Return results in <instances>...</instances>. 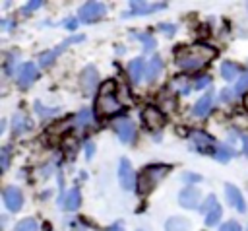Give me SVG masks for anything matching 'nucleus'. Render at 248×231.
Listing matches in <instances>:
<instances>
[{"mask_svg": "<svg viewBox=\"0 0 248 231\" xmlns=\"http://www.w3.org/2000/svg\"><path fill=\"white\" fill-rule=\"evenodd\" d=\"M132 37H134V39H140V41L145 45V50H147V52L155 49V39H153V37H149V35H145V33H132Z\"/></svg>", "mask_w": 248, "mask_h": 231, "instance_id": "obj_27", "label": "nucleus"}, {"mask_svg": "<svg viewBox=\"0 0 248 231\" xmlns=\"http://www.w3.org/2000/svg\"><path fill=\"white\" fill-rule=\"evenodd\" d=\"M219 231H242V229H240V225L236 221H227V223H223L219 227Z\"/></svg>", "mask_w": 248, "mask_h": 231, "instance_id": "obj_32", "label": "nucleus"}, {"mask_svg": "<svg viewBox=\"0 0 248 231\" xmlns=\"http://www.w3.org/2000/svg\"><path fill=\"white\" fill-rule=\"evenodd\" d=\"M4 204L8 206V210L17 212V210L23 206L21 190H19V188H16V186H8V188L4 190Z\"/></svg>", "mask_w": 248, "mask_h": 231, "instance_id": "obj_10", "label": "nucleus"}, {"mask_svg": "<svg viewBox=\"0 0 248 231\" xmlns=\"http://www.w3.org/2000/svg\"><path fill=\"white\" fill-rule=\"evenodd\" d=\"M41 4H43L41 0H33V2H29V4L23 8V12L27 14V12H31V10H37V8H41Z\"/></svg>", "mask_w": 248, "mask_h": 231, "instance_id": "obj_34", "label": "nucleus"}, {"mask_svg": "<svg viewBox=\"0 0 248 231\" xmlns=\"http://www.w3.org/2000/svg\"><path fill=\"white\" fill-rule=\"evenodd\" d=\"M161 70H163V62H161V58H159V56H153V58L149 60L147 68H145V80H147V82H153V80L161 74Z\"/></svg>", "mask_w": 248, "mask_h": 231, "instance_id": "obj_18", "label": "nucleus"}, {"mask_svg": "<svg viewBox=\"0 0 248 231\" xmlns=\"http://www.w3.org/2000/svg\"><path fill=\"white\" fill-rule=\"evenodd\" d=\"M248 91V74H244L238 82H236V85H234V93H246Z\"/></svg>", "mask_w": 248, "mask_h": 231, "instance_id": "obj_30", "label": "nucleus"}, {"mask_svg": "<svg viewBox=\"0 0 248 231\" xmlns=\"http://www.w3.org/2000/svg\"><path fill=\"white\" fill-rule=\"evenodd\" d=\"M184 181H188V182H198V181H202V177L196 175V173H186V175H184Z\"/></svg>", "mask_w": 248, "mask_h": 231, "instance_id": "obj_35", "label": "nucleus"}, {"mask_svg": "<svg viewBox=\"0 0 248 231\" xmlns=\"http://www.w3.org/2000/svg\"><path fill=\"white\" fill-rule=\"evenodd\" d=\"M221 76H223L225 80H234V78L238 76V66L232 64V62H223V66H221Z\"/></svg>", "mask_w": 248, "mask_h": 231, "instance_id": "obj_22", "label": "nucleus"}, {"mask_svg": "<svg viewBox=\"0 0 248 231\" xmlns=\"http://www.w3.org/2000/svg\"><path fill=\"white\" fill-rule=\"evenodd\" d=\"M143 122H145V126L147 128H151V130H159V128H163V124H165V115L155 107V105H147L145 109H143Z\"/></svg>", "mask_w": 248, "mask_h": 231, "instance_id": "obj_8", "label": "nucleus"}, {"mask_svg": "<svg viewBox=\"0 0 248 231\" xmlns=\"http://www.w3.org/2000/svg\"><path fill=\"white\" fill-rule=\"evenodd\" d=\"M0 159H2V171H6L8 169V151L6 149H2V157Z\"/></svg>", "mask_w": 248, "mask_h": 231, "instance_id": "obj_38", "label": "nucleus"}, {"mask_svg": "<svg viewBox=\"0 0 248 231\" xmlns=\"http://www.w3.org/2000/svg\"><path fill=\"white\" fill-rule=\"evenodd\" d=\"M170 171L169 165H149L140 173V181H138V190L140 192H149L167 173Z\"/></svg>", "mask_w": 248, "mask_h": 231, "instance_id": "obj_3", "label": "nucleus"}, {"mask_svg": "<svg viewBox=\"0 0 248 231\" xmlns=\"http://www.w3.org/2000/svg\"><path fill=\"white\" fill-rule=\"evenodd\" d=\"M232 157V149L227 146V144H219L217 148H215V159H219V161H229Z\"/></svg>", "mask_w": 248, "mask_h": 231, "instance_id": "obj_23", "label": "nucleus"}, {"mask_svg": "<svg viewBox=\"0 0 248 231\" xmlns=\"http://www.w3.org/2000/svg\"><path fill=\"white\" fill-rule=\"evenodd\" d=\"M89 118H91V111L83 109V111L78 115V124H79V126H83V124H87V122H89Z\"/></svg>", "mask_w": 248, "mask_h": 231, "instance_id": "obj_31", "label": "nucleus"}, {"mask_svg": "<svg viewBox=\"0 0 248 231\" xmlns=\"http://www.w3.org/2000/svg\"><path fill=\"white\" fill-rule=\"evenodd\" d=\"M178 202H180V206H184V208H188V210L198 208L200 190H196V188H184V190L180 192V196H178Z\"/></svg>", "mask_w": 248, "mask_h": 231, "instance_id": "obj_15", "label": "nucleus"}, {"mask_svg": "<svg viewBox=\"0 0 248 231\" xmlns=\"http://www.w3.org/2000/svg\"><path fill=\"white\" fill-rule=\"evenodd\" d=\"M130 12L124 14V16H138V14H151V12H157L161 8H165V2H130Z\"/></svg>", "mask_w": 248, "mask_h": 231, "instance_id": "obj_11", "label": "nucleus"}, {"mask_svg": "<svg viewBox=\"0 0 248 231\" xmlns=\"http://www.w3.org/2000/svg\"><path fill=\"white\" fill-rule=\"evenodd\" d=\"M105 12H107L105 4H101V2H87V4H83V6L78 10V17H79L81 21H85V23H91V21L103 17Z\"/></svg>", "mask_w": 248, "mask_h": 231, "instance_id": "obj_4", "label": "nucleus"}, {"mask_svg": "<svg viewBox=\"0 0 248 231\" xmlns=\"http://www.w3.org/2000/svg\"><path fill=\"white\" fill-rule=\"evenodd\" d=\"M159 27H161L163 31H167V33H174V29H176L174 25H167V23H163V25H159Z\"/></svg>", "mask_w": 248, "mask_h": 231, "instance_id": "obj_39", "label": "nucleus"}, {"mask_svg": "<svg viewBox=\"0 0 248 231\" xmlns=\"http://www.w3.org/2000/svg\"><path fill=\"white\" fill-rule=\"evenodd\" d=\"M118 181H120V186L124 190H134V186H136V175H134L132 163L128 159H120V165H118Z\"/></svg>", "mask_w": 248, "mask_h": 231, "instance_id": "obj_7", "label": "nucleus"}, {"mask_svg": "<svg viewBox=\"0 0 248 231\" xmlns=\"http://www.w3.org/2000/svg\"><path fill=\"white\" fill-rule=\"evenodd\" d=\"M242 142H244V153L248 155V136H242Z\"/></svg>", "mask_w": 248, "mask_h": 231, "instance_id": "obj_41", "label": "nucleus"}, {"mask_svg": "<svg viewBox=\"0 0 248 231\" xmlns=\"http://www.w3.org/2000/svg\"><path fill=\"white\" fill-rule=\"evenodd\" d=\"M190 229V223H188V219H184V217H170L169 221H167V225H165V231H188Z\"/></svg>", "mask_w": 248, "mask_h": 231, "instance_id": "obj_19", "label": "nucleus"}, {"mask_svg": "<svg viewBox=\"0 0 248 231\" xmlns=\"http://www.w3.org/2000/svg\"><path fill=\"white\" fill-rule=\"evenodd\" d=\"M211 107H213V95L211 93H205L202 99H198V103L194 105V111L192 113H194L196 118H203V116L209 115Z\"/></svg>", "mask_w": 248, "mask_h": 231, "instance_id": "obj_14", "label": "nucleus"}, {"mask_svg": "<svg viewBox=\"0 0 248 231\" xmlns=\"http://www.w3.org/2000/svg\"><path fill=\"white\" fill-rule=\"evenodd\" d=\"M97 80H99V74L93 66H87L83 72H81V87L85 93H91L93 87L97 85Z\"/></svg>", "mask_w": 248, "mask_h": 231, "instance_id": "obj_16", "label": "nucleus"}, {"mask_svg": "<svg viewBox=\"0 0 248 231\" xmlns=\"http://www.w3.org/2000/svg\"><path fill=\"white\" fill-rule=\"evenodd\" d=\"M35 111L39 113V116H41V118H50V116H54V115H58V113H60V109L43 107V103H41V101H37V103H35Z\"/></svg>", "mask_w": 248, "mask_h": 231, "instance_id": "obj_24", "label": "nucleus"}, {"mask_svg": "<svg viewBox=\"0 0 248 231\" xmlns=\"http://www.w3.org/2000/svg\"><path fill=\"white\" fill-rule=\"evenodd\" d=\"M138 231H143V229H138Z\"/></svg>", "mask_w": 248, "mask_h": 231, "instance_id": "obj_42", "label": "nucleus"}, {"mask_svg": "<svg viewBox=\"0 0 248 231\" xmlns=\"http://www.w3.org/2000/svg\"><path fill=\"white\" fill-rule=\"evenodd\" d=\"M170 87L172 89H176L178 93H182V95H186L188 91H190V83H188V80L186 78H174L172 80V83H170Z\"/></svg>", "mask_w": 248, "mask_h": 231, "instance_id": "obj_26", "label": "nucleus"}, {"mask_svg": "<svg viewBox=\"0 0 248 231\" xmlns=\"http://www.w3.org/2000/svg\"><path fill=\"white\" fill-rule=\"evenodd\" d=\"M209 82H211V78H209V76H202V78H198V80H196V83H194V87H196V89H202V87H207V85H209Z\"/></svg>", "mask_w": 248, "mask_h": 231, "instance_id": "obj_33", "label": "nucleus"}, {"mask_svg": "<svg viewBox=\"0 0 248 231\" xmlns=\"http://www.w3.org/2000/svg\"><path fill=\"white\" fill-rule=\"evenodd\" d=\"M231 95H232L231 89H223V91H221V101H225V103L231 101Z\"/></svg>", "mask_w": 248, "mask_h": 231, "instance_id": "obj_36", "label": "nucleus"}, {"mask_svg": "<svg viewBox=\"0 0 248 231\" xmlns=\"http://www.w3.org/2000/svg\"><path fill=\"white\" fill-rule=\"evenodd\" d=\"M145 62H143V58H134L130 64H128V74H130V78H132V82L134 83H140L141 82V78L145 76Z\"/></svg>", "mask_w": 248, "mask_h": 231, "instance_id": "obj_17", "label": "nucleus"}, {"mask_svg": "<svg viewBox=\"0 0 248 231\" xmlns=\"http://www.w3.org/2000/svg\"><path fill=\"white\" fill-rule=\"evenodd\" d=\"M225 194H227V200L232 208H236L238 212H246V204H244V198L240 194V190L232 184H225Z\"/></svg>", "mask_w": 248, "mask_h": 231, "instance_id": "obj_13", "label": "nucleus"}, {"mask_svg": "<svg viewBox=\"0 0 248 231\" xmlns=\"http://www.w3.org/2000/svg\"><path fill=\"white\" fill-rule=\"evenodd\" d=\"M221 214H223V210H221V206L217 204L207 215H205V225L207 227H213V225H217V221L221 219Z\"/></svg>", "mask_w": 248, "mask_h": 231, "instance_id": "obj_25", "label": "nucleus"}, {"mask_svg": "<svg viewBox=\"0 0 248 231\" xmlns=\"http://www.w3.org/2000/svg\"><path fill=\"white\" fill-rule=\"evenodd\" d=\"M114 89H116V82L114 80H108V82H105L101 85L99 95L95 99V113L99 116H110V115H114V113H118L122 109V103L116 99Z\"/></svg>", "mask_w": 248, "mask_h": 231, "instance_id": "obj_2", "label": "nucleus"}, {"mask_svg": "<svg viewBox=\"0 0 248 231\" xmlns=\"http://www.w3.org/2000/svg\"><path fill=\"white\" fill-rule=\"evenodd\" d=\"M108 231H124V229H122V225H120V223H114V225H110V227H108Z\"/></svg>", "mask_w": 248, "mask_h": 231, "instance_id": "obj_40", "label": "nucleus"}, {"mask_svg": "<svg viewBox=\"0 0 248 231\" xmlns=\"http://www.w3.org/2000/svg\"><path fill=\"white\" fill-rule=\"evenodd\" d=\"M114 130L124 144H130L136 138V124L128 116H120L118 120H114Z\"/></svg>", "mask_w": 248, "mask_h": 231, "instance_id": "obj_6", "label": "nucleus"}, {"mask_svg": "<svg viewBox=\"0 0 248 231\" xmlns=\"http://www.w3.org/2000/svg\"><path fill=\"white\" fill-rule=\"evenodd\" d=\"M217 204H219V202H217V198H215V196H211V194H209V196H207V198H205V202H203V204H202V206H200V212H203V214H205V215H207V214H209V212H211V210H213V208H215V206H217Z\"/></svg>", "mask_w": 248, "mask_h": 231, "instance_id": "obj_29", "label": "nucleus"}, {"mask_svg": "<svg viewBox=\"0 0 248 231\" xmlns=\"http://www.w3.org/2000/svg\"><path fill=\"white\" fill-rule=\"evenodd\" d=\"M79 41H83V35H74V37H68V39H64L58 47H54L52 50H48V52H45V54H41V58H39V62H41V66H50L52 62H54V58L60 54V52H64L70 45H74V43H79Z\"/></svg>", "mask_w": 248, "mask_h": 231, "instance_id": "obj_5", "label": "nucleus"}, {"mask_svg": "<svg viewBox=\"0 0 248 231\" xmlns=\"http://www.w3.org/2000/svg\"><path fill=\"white\" fill-rule=\"evenodd\" d=\"M16 231H37V221H35L33 217L21 219V221L16 225Z\"/></svg>", "mask_w": 248, "mask_h": 231, "instance_id": "obj_28", "label": "nucleus"}, {"mask_svg": "<svg viewBox=\"0 0 248 231\" xmlns=\"http://www.w3.org/2000/svg\"><path fill=\"white\" fill-rule=\"evenodd\" d=\"M79 202H81V194H79V190H78V188H72V190L68 192V196H66L64 208L70 210V212H74V210H78Z\"/></svg>", "mask_w": 248, "mask_h": 231, "instance_id": "obj_20", "label": "nucleus"}, {"mask_svg": "<svg viewBox=\"0 0 248 231\" xmlns=\"http://www.w3.org/2000/svg\"><path fill=\"white\" fill-rule=\"evenodd\" d=\"M215 52L217 50L213 47H207V45H192L186 49H178L176 50V64L186 72H196L202 66H205L207 62H211Z\"/></svg>", "mask_w": 248, "mask_h": 231, "instance_id": "obj_1", "label": "nucleus"}, {"mask_svg": "<svg viewBox=\"0 0 248 231\" xmlns=\"http://www.w3.org/2000/svg\"><path fill=\"white\" fill-rule=\"evenodd\" d=\"M37 76H39L37 66L31 64V62H27V64L21 66V70H19V74H17V82H19L21 87H29V85L37 80Z\"/></svg>", "mask_w": 248, "mask_h": 231, "instance_id": "obj_12", "label": "nucleus"}, {"mask_svg": "<svg viewBox=\"0 0 248 231\" xmlns=\"http://www.w3.org/2000/svg\"><path fill=\"white\" fill-rule=\"evenodd\" d=\"M29 128H31V120L27 116H23V115H16L14 116V132L16 134H21V132H25Z\"/></svg>", "mask_w": 248, "mask_h": 231, "instance_id": "obj_21", "label": "nucleus"}, {"mask_svg": "<svg viewBox=\"0 0 248 231\" xmlns=\"http://www.w3.org/2000/svg\"><path fill=\"white\" fill-rule=\"evenodd\" d=\"M93 151H95V146H93L91 142H85V155H87V157H91V155H93Z\"/></svg>", "mask_w": 248, "mask_h": 231, "instance_id": "obj_37", "label": "nucleus"}, {"mask_svg": "<svg viewBox=\"0 0 248 231\" xmlns=\"http://www.w3.org/2000/svg\"><path fill=\"white\" fill-rule=\"evenodd\" d=\"M190 142H192V146H194L198 151H202V153H207V151H211L213 146H217L215 140H213L207 132H202V130H194V132L190 134Z\"/></svg>", "mask_w": 248, "mask_h": 231, "instance_id": "obj_9", "label": "nucleus"}]
</instances>
